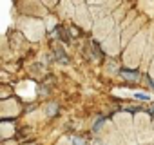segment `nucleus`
Returning a JSON list of instances; mask_svg holds the SVG:
<instances>
[{"instance_id": "f257e3e1", "label": "nucleus", "mask_w": 154, "mask_h": 145, "mask_svg": "<svg viewBox=\"0 0 154 145\" xmlns=\"http://www.w3.org/2000/svg\"><path fill=\"white\" fill-rule=\"evenodd\" d=\"M122 75H123L125 78H132V80H136V78H138V72H136V71H132V72H129V71H123Z\"/></svg>"}, {"instance_id": "7ed1b4c3", "label": "nucleus", "mask_w": 154, "mask_h": 145, "mask_svg": "<svg viewBox=\"0 0 154 145\" xmlns=\"http://www.w3.org/2000/svg\"><path fill=\"white\" fill-rule=\"evenodd\" d=\"M74 143H76V145H84V141H82V140H78V138L74 140Z\"/></svg>"}, {"instance_id": "f03ea898", "label": "nucleus", "mask_w": 154, "mask_h": 145, "mask_svg": "<svg viewBox=\"0 0 154 145\" xmlns=\"http://www.w3.org/2000/svg\"><path fill=\"white\" fill-rule=\"evenodd\" d=\"M136 98H140V100H149V94H141V93H138Z\"/></svg>"}]
</instances>
